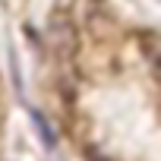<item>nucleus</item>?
Here are the masks:
<instances>
[{
  "label": "nucleus",
  "mask_w": 161,
  "mask_h": 161,
  "mask_svg": "<svg viewBox=\"0 0 161 161\" xmlns=\"http://www.w3.org/2000/svg\"><path fill=\"white\" fill-rule=\"evenodd\" d=\"M32 123H35V130H38V136H41L44 148H54V145H57V136H54V130H51V123L44 120V114H41V111H32Z\"/></svg>",
  "instance_id": "nucleus-1"
}]
</instances>
